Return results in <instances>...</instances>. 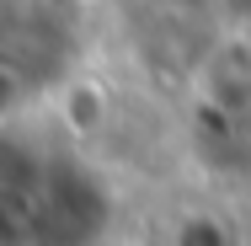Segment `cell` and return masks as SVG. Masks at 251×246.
<instances>
[{"label": "cell", "mask_w": 251, "mask_h": 246, "mask_svg": "<svg viewBox=\"0 0 251 246\" xmlns=\"http://www.w3.org/2000/svg\"><path fill=\"white\" fill-rule=\"evenodd\" d=\"M246 32H251V22H246Z\"/></svg>", "instance_id": "obj_1"}]
</instances>
